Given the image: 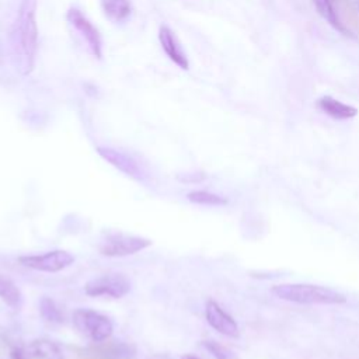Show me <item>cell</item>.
I'll return each mask as SVG.
<instances>
[{"label": "cell", "instance_id": "1", "mask_svg": "<svg viewBox=\"0 0 359 359\" xmlns=\"http://www.w3.org/2000/svg\"><path fill=\"white\" fill-rule=\"evenodd\" d=\"M36 0H22L11 27V50L15 69L27 76L34 70L38 50Z\"/></svg>", "mask_w": 359, "mask_h": 359}, {"label": "cell", "instance_id": "2", "mask_svg": "<svg viewBox=\"0 0 359 359\" xmlns=\"http://www.w3.org/2000/svg\"><path fill=\"white\" fill-rule=\"evenodd\" d=\"M271 292L280 300L299 304H344L345 294L331 287L310 283H282L272 286Z\"/></svg>", "mask_w": 359, "mask_h": 359}, {"label": "cell", "instance_id": "3", "mask_svg": "<svg viewBox=\"0 0 359 359\" xmlns=\"http://www.w3.org/2000/svg\"><path fill=\"white\" fill-rule=\"evenodd\" d=\"M73 324L80 334L87 337L94 344L108 341L114 331L111 320L91 309H77L73 313Z\"/></svg>", "mask_w": 359, "mask_h": 359}, {"label": "cell", "instance_id": "4", "mask_svg": "<svg viewBox=\"0 0 359 359\" xmlns=\"http://www.w3.org/2000/svg\"><path fill=\"white\" fill-rule=\"evenodd\" d=\"M151 245V240L140 236H129L123 233L108 234L98 245V251L104 257H126L146 250Z\"/></svg>", "mask_w": 359, "mask_h": 359}, {"label": "cell", "instance_id": "5", "mask_svg": "<svg viewBox=\"0 0 359 359\" xmlns=\"http://www.w3.org/2000/svg\"><path fill=\"white\" fill-rule=\"evenodd\" d=\"M130 290V282L121 273H105L88 280L84 285L86 294L91 297L121 299Z\"/></svg>", "mask_w": 359, "mask_h": 359}, {"label": "cell", "instance_id": "6", "mask_svg": "<svg viewBox=\"0 0 359 359\" xmlns=\"http://www.w3.org/2000/svg\"><path fill=\"white\" fill-rule=\"evenodd\" d=\"M18 262L34 271L55 273L69 268L74 262V257L65 250H52L45 254L22 255L18 258Z\"/></svg>", "mask_w": 359, "mask_h": 359}, {"label": "cell", "instance_id": "7", "mask_svg": "<svg viewBox=\"0 0 359 359\" xmlns=\"http://www.w3.org/2000/svg\"><path fill=\"white\" fill-rule=\"evenodd\" d=\"M66 18H67L69 24L86 41L93 56L97 59H101L102 57V39H101V35H100L97 27L77 7H70L66 14Z\"/></svg>", "mask_w": 359, "mask_h": 359}, {"label": "cell", "instance_id": "8", "mask_svg": "<svg viewBox=\"0 0 359 359\" xmlns=\"http://www.w3.org/2000/svg\"><path fill=\"white\" fill-rule=\"evenodd\" d=\"M97 153L105 161H108L111 165H114L115 168L122 171L125 175L130 177L132 180L139 181V182H143L146 180V174H144L143 168L129 154L119 151L116 149H112V147H107V146H98Z\"/></svg>", "mask_w": 359, "mask_h": 359}, {"label": "cell", "instance_id": "9", "mask_svg": "<svg viewBox=\"0 0 359 359\" xmlns=\"http://www.w3.org/2000/svg\"><path fill=\"white\" fill-rule=\"evenodd\" d=\"M205 317L208 324L216 330L217 332L229 337V338H238L240 337V330L236 323V320L227 314L219 303L215 300H208L205 306Z\"/></svg>", "mask_w": 359, "mask_h": 359}, {"label": "cell", "instance_id": "10", "mask_svg": "<svg viewBox=\"0 0 359 359\" xmlns=\"http://www.w3.org/2000/svg\"><path fill=\"white\" fill-rule=\"evenodd\" d=\"M158 42L161 45V49L167 55V57L175 63L180 69L188 70L189 69V60L187 53L184 52L181 43L178 42L177 36L167 25H160L158 28Z\"/></svg>", "mask_w": 359, "mask_h": 359}, {"label": "cell", "instance_id": "11", "mask_svg": "<svg viewBox=\"0 0 359 359\" xmlns=\"http://www.w3.org/2000/svg\"><path fill=\"white\" fill-rule=\"evenodd\" d=\"M318 108L334 119H351L358 115V109L352 105L344 104L331 95H323L317 101Z\"/></svg>", "mask_w": 359, "mask_h": 359}, {"label": "cell", "instance_id": "12", "mask_svg": "<svg viewBox=\"0 0 359 359\" xmlns=\"http://www.w3.org/2000/svg\"><path fill=\"white\" fill-rule=\"evenodd\" d=\"M97 355H100L104 359H132L135 356V346L125 342L118 341H104L100 344H95Z\"/></svg>", "mask_w": 359, "mask_h": 359}, {"label": "cell", "instance_id": "13", "mask_svg": "<svg viewBox=\"0 0 359 359\" xmlns=\"http://www.w3.org/2000/svg\"><path fill=\"white\" fill-rule=\"evenodd\" d=\"M28 356L31 359H65L59 344L46 338L34 339L28 345Z\"/></svg>", "mask_w": 359, "mask_h": 359}, {"label": "cell", "instance_id": "14", "mask_svg": "<svg viewBox=\"0 0 359 359\" xmlns=\"http://www.w3.org/2000/svg\"><path fill=\"white\" fill-rule=\"evenodd\" d=\"M101 7L107 18L114 22H122L128 20L132 13L130 0H101Z\"/></svg>", "mask_w": 359, "mask_h": 359}, {"label": "cell", "instance_id": "15", "mask_svg": "<svg viewBox=\"0 0 359 359\" xmlns=\"http://www.w3.org/2000/svg\"><path fill=\"white\" fill-rule=\"evenodd\" d=\"M313 4L317 10V13L325 20L331 27H334L337 31L342 32L344 35H351V32L344 27V24L339 21L338 14L334 8L332 0H313Z\"/></svg>", "mask_w": 359, "mask_h": 359}, {"label": "cell", "instance_id": "16", "mask_svg": "<svg viewBox=\"0 0 359 359\" xmlns=\"http://www.w3.org/2000/svg\"><path fill=\"white\" fill-rule=\"evenodd\" d=\"M0 300L14 310L20 309L22 303V294L18 286L3 275H0Z\"/></svg>", "mask_w": 359, "mask_h": 359}, {"label": "cell", "instance_id": "17", "mask_svg": "<svg viewBox=\"0 0 359 359\" xmlns=\"http://www.w3.org/2000/svg\"><path fill=\"white\" fill-rule=\"evenodd\" d=\"M39 314L41 317L50 323V324H60L63 321V316L57 307V304L55 303L53 299L43 296L39 300Z\"/></svg>", "mask_w": 359, "mask_h": 359}, {"label": "cell", "instance_id": "18", "mask_svg": "<svg viewBox=\"0 0 359 359\" xmlns=\"http://www.w3.org/2000/svg\"><path fill=\"white\" fill-rule=\"evenodd\" d=\"M187 199L192 203H198V205H209V206H220V205H226L227 203V199L217 195V194H213V192H209V191H191L188 192L187 195Z\"/></svg>", "mask_w": 359, "mask_h": 359}, {"label": "cell", "instance_id": "19", "mask_svg": "<svg viewBox=\"0 0 359 359\" xmlns=\"http://www.w3.org/2000/svg\"><path fill=\"white\" fill-rule=\"evenodd\" d=\"M202 346L215 358V359H238L237 355L229 349L227 346L219 344L217 341L213 339H206L202 341Z\"/></svg>", "mask_w": 359, "mask_h": 359}, {"label": "cell", "instance_id": "20", "mask_svg": "<svg viewBox=\"0 0 359 359\" xmlns=\"http://www.w3.org/2000/svg\"><path fill=\"white\" fill-rule=\"evenodd\" d=\"M177 180L181 182H187V184H194V182H201L205 180V174L203 172H185V174H178Z\"/></svg>", "mask_w": 359, "mask_h": 359}, {"label": "cell", "instance_id": "21", "mask_svg": "<svg viewBox=\"0 0 359 359\" xmlns=\"http://www.w3.org/2000/svg\"><path fill=\"white\" fill-rule=\"evenodd\" d=\"M11 356H13L14 359H24V356H22V353H21L20 349H14L13 353H11Z\"/></svg>", "mask_w": 359, "mask_h": 359}, {"label": "cell", "instance_id": "22", "mask_svg": "<svg viewBox=\"0 0 359 359\" xmlns=\"http://www.w3.org/2000/svg\"><path fill=\"white\" fill-rule=\"evenodd\" d=\"M181 359H201V358H198V356H195V355H192V353H185Z\"/></svg>", "mask_w": 359, "mask_h": 359}]
</instances>
